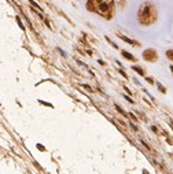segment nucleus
Wrapping results in <instances>:
<instances>
[{
    "label": "nucleus",
    "instance_id": "1",
    "mask_svg": "<svg viewBox=\"0 0 173 174\" xmlns=\"http://www.w3.org/2000/svg\"><path fill=\"white\" fill-rule=\"evenodd\" d=\"M86 7L89 11H94L109 19L113 17L114 0H88Z\"/></svg>",
    "mask_w": 173,
    "mask_h": 174
},
{
    "label": "nucleus",
    "instance_id": "2",
    "mask_svg": "<svg viewBox=\"0 0 173 174\" xmlns=\"http://www.w3.org/2000/svg\"><path fill=\"white\" fill-rule=\"evenodd\" d=\"M157 19V10L151 3L146 2L139 10V21L142 25H151Z\"/></svg>",
    "mask_w": 173,
    "mask_h": 174
},
{
    "label": "nucleus",
    "instance_id": "3",
    "mask_svg": "<svg viewBox=\"0 0 173 174\" xmlns=\"http://www.w3.org/2000/svg\"><path fill=\"white\" fill-rule=\"evenodd\" d=\"M157 52L154 51V49H146V51L143 52V58L146 59V61L149 62H155L157 61Z\"/></svg>",
    "mask_w": 173,
    "mask_h": 174
},
{
    "label": "nucleus",
    "instance_id": "4",
    "mask_svg": "<svg viewBox=\"0 0 173 174\" xmlns=\"http://www.w3.org/2000/svg\"><path fill=\"white\" fill-rule=\"evenodd\" d=\"M120 36V39L121 40H124V41H126V43H129V44H132V45H135V47H139L140 44L137 43V41H135V40H131V39H128V37H125V36H122V34H118Z\"/></svg>",
    "mask_w": 173,
    "mask_h": 174
},
{
    "label": "nucleus",
    "instance_id": "5",
    "mask_svg": "<svg viewBox=\"0 0 173 174\" xmlns=\"http://www.w3.org/2000/svg\"><path fill=\"white\" fill-rule=\"evenodd\" d=\"M122 55H124L126 59H129V61H132V62H135V61H136V58H135L133 55H131L129 52H126V51H122Z\"/></svg>",
    "mask_w": 173,
    "mask_h": 174
},
{
    "label": "nucleus",
    "instance_id": "6",
    "mask_svg": "<svg viewBox=\"0 0 173 174\" xmlns=\"http://www.w3.org/2000/svg\"><path fill=\"white\" fill-rule=\"evenodd\" d=\"M132 69H133V70H135V71H136V73H139V74H140V75H144V70H143V69H140V67H139V66H133V67H132Z\"/></svg>",
    "mask_w": 173,
    "mask_h": 174
},
{
    "label": "nucleus",
    "instance_id": "7",
    "mask_svg": "<svg viewBox=\"0 0 173 174\" xmlns=\"http://www.w3.org/2000/svg\"><path fill=\"white\" fill-rule=\"evenodd\" d=\"M166 56H168L169 59H172V61H173V49H169V51L166 52Z\"/></svg>",
    "mask_w": 173,
    "mask_h": 174
},
{
    "label": "nucleus",
    "instance_id": "8",
    "mask_svg": "<svg viewBox=\"0 0 173 174\" xmlns=\"http://www.w3.org/2000/svg\"><path fill=\"white\" fill-rule=\"evenodd\" d=\"M158 87H159V89H161V92H162V93H165V92H166V89L162 87V85H158Z\"/></svg>",
    "mask_w": 173,
    "mask_h": 174
},
{
    "label": "nucleus",
    "instance_id": "9",
    "mask_svg": "<svg viewBox=\"0 0 173 174\" xmlns=\"http://www.w3.org/2000/svg\"><path fill=\"white\" fill-rule=\"evenodd\" d=\"M169 125H171V128L173 129V122H172V121H171V122H169Z\"/></svg>",
    "mask_w": 173,
    "mask_h": 174
},
{
    "label": "nucleus",
    "instance_id": "10",
    "mask_svg": "<svg viewBox=\"0 0 173 174\" xmlns=\"http://www.w3.org/2000/svg\"><path fill=\"white\" fill-rule=\"evenodd\" d=\"M171 70H172V71H173V66H171Z\"/></svg>",
    "mask_w": 173,
    "mask_h": 174
}]
</instances>
